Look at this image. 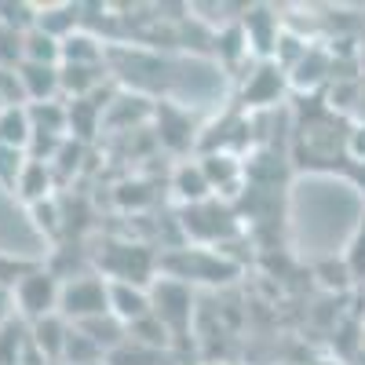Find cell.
<instances>
[{
  "mask_svg": "<svg viewBox=\"0 0 365 365\" xmlns=\"http://www.w3.org/2000/svg\"><path fill=\"white\" fill-rule=\"evenodd\" d=\"M158 274L161 278H172V282H182V285H223L237 274V263L227 259L220 249H208V245H182L175 252H161L158 256Z\"/></svg>",
  "mask_w": 365,
  "mask_h": 365,
  "instance_id": "obj_1",
  "label": "cell"
},
{
  "mask_svg": "<svg viewBox=\"0 0 365 365\" xmlns=\"http://www.w3.org/2000/svg\"><path fill=\"white\" fill-rule=\"evenodd\" d=\"M58 314H63L70 325L88 322V318H99L110 314V282L96 270H84L73 274V278L63 282V296H58Z\"/></svg>",
  "mask_w": 365,
  "mask_h": 365,
  "instance_id": "obj_2",
  "label": "cell"
},
{
  "mask_svg": "<svg viewBox=\"0 0 365 365\" xmlns=\"http://www.w3.org/2000/svg\"><path fill=\"white\" fill-rule=\"evenodd\" d=\"M150 311L168 329L172 340H187L190 322H194V289L158 274L154 285H150Z\"/></svg>",
  "mask_w": 365,
  "mask_h": 365,
  "instance_id": "obj_3",
  "label": "cell"
},
{
  "mask_svg": "<svg viewBox=\"0 0 365 365\" xmlns=\"http://www.w3.org/2000/svg\"><path fill=\"white\" fill-rule=\"evenodd\" d=\"M96 263H99L106 282L154 285V274H158V256L146 245H132V241H110Z\"/></svg>",
  "mask_w": 365,
  "mask_h": 365,
  "instance_id": "obj_4",
  "label": "cell"
},
{
  "mask_svg": "<svg viewBox=\"0 0 365 365\" xmlns=\"http://www.w3.org/2000/svg\"><path fill=\"white\" fill-rule=\"evenodd\" d=\"M15 296V314L26 322V325H34L48 314H58V296H63V282L55 278V274L41 263L34 274H26V278L11 289Z\"/></svg>",
  "mask_w": 365,
  "mask_h": 365,
  "instance_id": "obj_5",
  "label": "cell"
},
{
  "mask_svg": "<svg viewBox=\"0 0 365 365\" xmlns=\"http://www.w3.org/2000/svg\"><path fill=\"white\" fill-rule=\"evenodd\" d=\"M289 91V73L274 63V58H256L252 73L241 84V106L245 110H259V106H274Z\"/></svg>",
  "mask_w": 365,
  "mask_h": 365,
  "instance_id": "obj_6",
  "label": "cell"
},
{
  "mask_svg": "<svg viewBox=\"0 0 365 365\" xmlns=\"http://www.w3.org/2000/svg\"><path fill=\"white\" fill-rule=\"evenodd\" d=\"M154 120H158V139L172 150V154H179V150H190V146L201 143L194 117H190L187 110L172 106V103H154Z\"/></svg>",
  "mask_w": 365,
  "mask_h": 365,
  "instance_id": "obj_7",
  "label": "cell"
},
{
  "mask_svg": "<svg viewBox=\"0 0 365 365\" xmlns=\"http://www.w3.org/2000/svg\"><path fill=\"white\" fill-rule=\"evenodd\" d=\"M197 165H201L208 187H212V197L230 194V187L245 182V158L230 154V150H205V154L197 158Z\"/></svg>",
  "mask_w": 365,
  "mask_h": 365,
  "instance_id": "obj_8",
  "label": "cell"
},
{
  "mask_svg": "<svg viewBox=\"0 0 365 365\" xmlns=\"http://www.w3.org/2000/svg\"><path fill=\"white\" fill-rule=\"evenodd\" d=\"M241 29H245V41H249L252 55L270 58L285 26L278 22V15H270V8H249L245 15H241Z\"/></svg>",
  "mask_w": 365,
  "mask_h": 365,
  "instance_id": "obj_9",
  "label": "cell"
},
{
  "mask_svg": "<svg viewBox=\"0 0 365 365\" xmlns=\"http://www.w3.org/2000/svg\"><path fill=\"white\" fill-rule=\"evenodd\" d=\"M110 314L120 325H135L150 314V285H132V282H110Z\"/></svg>",
  "mask_w": 365,
  "mask_h": 365,
  "instance_id": "obj_10",
  "label": "cell"
},
{
  "mask_svg": "<svg viewBox=\"0 0 365 365\" xmlns=\"http://www.w3.org/2000/svg\"><path fill=\"white\" fill-rule=\"evenodd\" d=\"M66 336H70V322L63 314H48L41 322L29 325V344H34L48 365H63V354H66Z\"/></svg>",
  "mask_w": 365,
  "mask_h": 365,
  "instance_id": "obj_11",
  "label": "cell"
},
{
  "mask_svg": "<svg viewBox=\"0 0 365 365\" xmlns=\"http://www.w3.org/2000/svg\"><path fill=\"white\" fill-rule=\"evenodd\" d=\"M172 194L182 208H190V205H201V201H212V187H208V179L201 172L197 161H179L175 172H172Z\"/></svg>",
  "mask_w": 365,
  "mask_h": 365,
  "instance_id": "obj_12",
  "label": "cell"
},
{
  "mask_svg": "<svg viewBox=\"0 0 365 365\" xmlns=\"http://www.w3.org/2000/svg\"><path fill=\"white\" fill-rule=\"evenodd\" d=\"M332 77V55L325 48H311L299 63L289 70V88L292 91H318Z\"/></svg>",
  "mask_w": 365,
  "mask_h": 365,
  "instance_id": "obj_13",
  "label": "cell"
},
{
  "mask_svg": "<svg viewBox=\"0 0 365 365\" xmlns=\"http://www.w3.org/2000/svg\"><path fill=\"white\" fill-rule=\"evenodd\" d=\"M22 88L29 103H51L63 99V84H58V66H37V63H22L19 66Z\"/></svg>",
  "mask_w": 365,
  "mask_h": 365,
  "instance_id": "obj_14",
  "label": "cell"
},
{
  "mask_svg": "<svg viewBox=\"0 0 365 365\" xmlns=\"http://www.w3.org/2000/svg\"><path fill=\"white\" fill-rule=\"evenodd\" d=\"M106 63V44L88 34V29H77L63 41V63L58 66H103Z\"/></svg>",
  "mask_w": 365,
  "mask_h": 365,
  "instance_id": "obj_15",
  "label": "cell"
},
{
  "mask_svg": "<svg viewBox=\"0 0 365 365\" xmlns=\"http://www.w3.org/2000/svg\"><path fill=\"white\" fill-rule=\"evenodd\" d=\"M55 182H58V179H55L51 165H44V161H26L15 197H19V201H26V208H29V205H37V201L55 197V194H51V190H55Z\"/></svg>",
  "mask_w": 365,
  "mask_h": 365,
  "instance_id": "obj_16",
  "label": "cell"
},
{
  "mask_svg": "<svg viewBox=\"0 0 365 365\" xmlns=\"http://www.w3.org/2000/svg\"><path fill=\"white\" fill-rule=\"evenodd\" d=\"M22 63H37V66H58L63 63V41H55L44 34L41 26L22 34Z\"/></svg>",
  "mask_w": 365,
  "mask_h": 365,
  "instance_id": "obj_17",
  "label": "cell"
},
{
  "mask_svg": "<svg viewBox=\"0 0 365 365\" xmlns=\"http://www.w3.org/2000/svg\"><path fill=\"white\" fill-rule=\"evenodd\" d=\"M26 113H29V125H34V132H48V135H58V139L70 135V117H66V103H63V99L29 103Z\"/></svg>",
  "mask_w": 365,
  "mask_h": 365,
  "instance_id": "obj_18",
  "label": "cell"
},
{
  "mask_svg": "<svg viewBox=\"0 0 365 365\" xmlns=\"http://www.w3.org/2000/svg\"><path fill=\"white\" fill-rule=\"evenodd\" d=\"M29 139H34V125H29L26 106H4L0 110V146L26 150Z\"/></svg>",
  "mask_w": 365,
  "mask_h": 365,
  "instance_id": "obj_19",
  "label": "cell"
},
{
  "mask_svg": "<svg viewBox=\"0 0 365 365\" xmlns=\"http://www.w3.org/2000/svg\"><path fill=\"white\" fill-rule=\"evenodd\" d=\"M77 329L84 332V336H91L99 347H103V354H110V351H117L120 344L128 340V329L120 325L113 314H99V318H88V322H77Z\"/></svg>",
  "mask_w": 365,
  "mask_h": 365,
  "instance_id": "obj_20",
  "label": "cell"
},
{
  "mask_svg": "<svg viewBox=\"0 0 365 365\" xmlns=\"http://www.w3.org/2000/svg\"><path fill=\"white\" fill-rule=\"evenodd\" d=\"M216 48V58H223V66H237V63H245V55H252V48H249V41H245V29H241V22H234V26H227V29H220L216 34V41H212Z\"/></svg>",
  "mask_w": 365,
  "mask_h": 365,
  "instance_id": "obj_21",
  "label": "cell"
},
{
  "mask_svg": "<svg viewBox=\"0 0 365 365\" xmlns=\"http://www.w3.org/2000/svg\"><path fill=\"white\" fill-rule=\"evenodd\" d=\"M128 340H135V344H143V347H150V351H168V344H172L168 329L154 318V311H150L143 322L128 325Z\"/></svg>",
  "mask_w": 365,
  "mask_h": 365,
  "instance_id": "obj_22",
  "label": "cell"
},
{
  "mask_svg": "<svg viewBox=\"0 0 365 365\" xmlns=\"http://www.w3.org/2000/svg\"><path fill=\"white\" fill-rule=\"evenodd\" d=\"M29 340V325L22 318H11L0 329V365H19V354Z\"/></svg>",
  "mask_w": 365,
  "mask_h": 365,
  "instance_id": "obj_23",
  "label": "cell"
},
{
  "mask_svg": "<svg viewBox=\"0 0 365 365\" xmlns=\"http://www.w3.org/2000/svg\"><path fill=\"white\" fill-rule=\"evenodd\" d=\"M26 150H11V146H0V190L15 194L19 190V179L26 168Z\"/></svg>",
  "mask_w": 365,
  "mask_h": 365,
  "instance_id": "obj_24",
  "label": "cell"
},
{
  "mask_svg": "<svg viewBox=\"0 0 365 365\" xmlns=\"http://www.w3.org/2000/svg\"><path fill=\"white\" fill-rule=\"evenodd\" d=\"M161 361V351H150L135 340H125L117 351L106 354V365H158Z\"/></svg>",
  "mask_w": 365,
  "mask_h": 365,
  "instance_id": "obj_25",
  "label": "cell"
},
{
  "mask_svg": "<svg viewBox=\"0 0 365 365\" xmlns=\"http://www.w3.org/2000/svg\"><path fill=\"white\" fill-rule=\"evenodd\" d=\"M29 216H34L37 230H41V234H48V237H58V230H63V208H58V201H55V197L29 205Z\"/></svg>",
  "mask_w": 365,
  "mask_h": 365,
  "instance_id": "obj_26",
  "label": "cell"
},
{
  "mask_svg": "<svg viewBox=\"0 0 365 365\" xmlns=\"http://www.w3.org/2000/svg\"><path fill=\"white\" fill-rule=\"evenodd\" d=\"M22 66V29L0 22V70Z\"/></svg>",
  "mask_w": 365,
  "mask_h": 365,
  "instance_id": "obj_27",
  "label": "cell"
},
{
  "mask_svg": "<svg viewBox=\"0 0 365 365\" xmlns=\"http://www.w3.org/2000/svg\"><path fill=\"white\" fill-rule=\"evenodd\" d=\"M0 106H29L22 77H19V66L15 70H0Z\"/></svg>",
  "mask_w": 365,
  "mask_h": 365,
  "instance_id": "obj_28",
  "label": "cell"
},
{
  "mask_svg": "<svg viewBox=\"0 0 365 365\" xmlns=\"http://www.w3.org/2000/svg\"><path fill=\"white\" fill-rule=\"evenodd\" d=\"M344 154L354 161V165H365V120H358V125L347 132V146Z\"/></svg>",
  "mask_w": 365,
  "mask_h": 365,
  "instance_id": "obj_29",
  "label": "cell"
},
{
  "mask_svg": "<svg viewBox=\"0 0 365 365\" xmlns=\"http://www.w3.org/2000/svg\"><path fill=\"white\" fill-rule=\"evenodd\" d=\"M361 256H365V227L354 234V241H351V252H347V274H351V278H354V270H358Z\"/></svg>",
  "mask_w": 365,
  "mask_h": 365,
  "instance_id": "obj_30",
  "label": "cell"
},
{
  "mask_svg": "<svg viewBox=\"0 0 365 365\" xmlns=\"http://www.w3.org/2000/svg\"><path fill=\"white\" fill-rule=\"evenodd\" d=\"M11 318H19V314H15V296H11V289L0 285V329H4Z\"/></svg>",
  "mask_w": 365,
  "mask_h": 365,
  "instance_id": "obj_31",
  "label": "cell"
},
{
  "mask_svg": "<svg viewBox=\"0 0 365 365\" xmlns=\"http://www.w3.org/2000/svg\"><path fill=\"white\" fill-rule=\"evenodd\" d=\"M99 365H106V361H99Z\"/></svg>",
  "mask_w": 365,
  "mask_h": 365,
  "instance_id": "obj_32",
  "label": "cell"
}]
</instances>
